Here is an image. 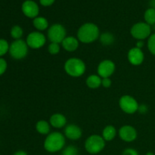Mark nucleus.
Here are the masks:
<instances>
[{
  "mask_svg": "<svg viewBox=\"0 0 155 155\" xmlns=\"http://www.w3.org/2000/svg\"><path fill=\"white\" fill-rule=\"evenodd\" d=\"M29 47L26 41L23 39H17L12 42L9 46V54L12 58L15 60H21L28 54Z\"/></svg>",
  "mask_w": 155,
  "mask_h": 155,
  "instance_id": "20e7f679",
  "label": "nucleus"
},
{
  "mask_svg": "<svg viewBox=\"0 0 155 155\" xmlns=\"http://www.w3.org/2000/svg\"><path fill=\"white\" fill-rule=\"evenodd\" d=\"M7 68V61L4 58H0V76H2L5 73Z\"/></svg>",
  "mask_w": 155,
  "mask_h": 155,
  "instance_id": "cd10ccee",
  "label": "nucleus"
},
{
  "mask_svg": "<svg viewBox=\"0 0 155 155\" xmlns=\"http://www.w3.org/2000/svg\"><path fill=\"white\" fill-rule=\"evenodd\" d=\"M150 4H151V8H154L155 9V0H151V3H150Z\"/></svg>",
  "mask_w": 155,
  "mask_h": 155,
  "instance_id": "f704fd0d",
  "label": "nucleus"
},
{
  "mask_svg": "<svg viewBox=\"0 0 155 155\" xmlns=\"http://www.w3.org/2000/svg\"><path fill=\"white\" fill-rule=\"evenodd\" d=\"M26 42L29 48L32 49H39L45 45L46 42V37L41 32L33 31L27 35Z\"/></svg>",
  "mask_w": 155,
  "mask_h": 155,
  "instance_id": "1a4fd4ad",
  "label": "nucleus"
},
{
  "mask_svg": "<svg viewBox=\"0 0 155 155\" xmlns=\"http://www.w3.org/2000/svg\"><path fill=\"white\" fill-rule=\"evenodd\" d=\"M61 155H78V149L74 145H69L63 150Z\"/></svg>",
  "mask_w": 155,
  "mask_h": 155,
  "instance_id": "bb28decb",
  "label": "nucleus"
},
{
  "mask_svg": "<svg viewBox=\"0 0 155 155\" xmlns=\"http://www.w3.org/2000/svg\"><path fill=\"white\" fill-rule=\"evenodd\" d=\"M21 9L24 15L27 18L34 19L36 17H38V15H39V6L34 1H32V0H26L25 2H24Z\"/></svg>",
  "mask_w": 155,
  "mask_h": 155,
  "instance_id": "ddd939ff",
  "label": "nucleus"
},
{
  "mask_svg": "<svg viewBox=\"0 0 155 155\" xmlns=\"http://www.w3.org/2000/svg\"><path fill=\"white\" fill-rule=\"evenodd\" d=\"M144 45H145V43H144L143 40H138V42H136V48H140V49H142V48H143Z\"/></svg>",
  "mask_w": 155,
  "mask_h": 155,
  "instance_id": "473e14b6",
  "label": "nucleus"
},
{
  "mask_svg": "<svg viewBox=\"0 0 155 155\" xmlns=\"http://www.w3.org/2000/svg\"><path fill=\"white\" fill-rule=\"evenodd\" d=\"M117 130L114 126L107 125L104 128L102 131V137L105 140V142L112 141L117 136Z\"/></svg>",
  "mask_w": 155,
  "mask_h": 155,
  "instance_id": "a211bd4d",
  "label": "nucleus"
},
{
  "mask_svg": "<svg viewBox=\"0 0 155 155\" xmlns=\"http://www.w3.org/2000/svg\"><path fill=\"white\" fill-rule=\"evenodd\" d=\"M122 155H139V153L136 149L133 148H127L124 151Z\"/></svg>",
  "mask_w": 155,
  "mask_h": 155,
  "instance_id": "c756f323",
  "label": "nucleus"
},
{
  "mask_svg": "<svg viewBox=\"0 0 155 155\" xmlns=\"http://www.w3.org/2000/svg\"><path fill=\"white\" fill-rule=\"evenodd\" d=\"M33 27L39 32L45 30L48 27V20L44 17H36L33 19Z\"/></svg>",
  "mask_w": 155,
  "mask_h": 155,
  "instance_id": "6ab92c4d",
  "label": "nucleus"
},
{
  "mask_svg": "<svg viewBox=\"0 0 155 155\" xmlns=\"http://www.w3.org/2000/svg\"><path fill=\"white\" fill-rule=\"evenodd\" d=\"M101 80H102V78L98 75L92 74L87 77L86 83L88 87L90 88V89H98V87L101 86Z\"/></svg>",
  "mask_w": 155,
  "mask_h": 155,
  "instance_id": "f3484780",
  "label": "nucleus"
},
{
  "mask_svg": "<svg viewBox=\"0 0 155 155\" xmlns=\"http://www.w3.org/2000/svg\"><path fill=\"white\" fill-rule=\"evenodd\" d=\"M47 35L50 42L60 44L66 38L67 31L63 25L54 24L48 28Z\"/></svg>",
  "mask_w": 155,
  "mask_h": 155,
  "instance_id": "0eeeda50",
  "label": "nucleus"
},
{
  "mask_svg": "<svg viewBox=\"0 0 155 155\" xmlns=\"http://www.w3.org/2000/svg\"><path fill=\"white\" fill-rule=\"evenodd\" d=\"M130 34L137 40H144L151 35V27L145 22L136 23L130 29Z\"/></svg>",
  "mask_w": 155,
  "mask_h": 155,
  "instance_id": "423d86ee",
  "label": "nucleus"
},
{
  "mask_svg": "<svg viewBox=\"0 0 155 155\" xmlns=\"http://www.w3.org/2000/svg\"><path fill=\"white\" fill-rule=\"evenodd\" d=\"M64 135L70 140L76 141L82 137L83 132L79 126L76 125V124H69V125L66 126V127L64 128Z\"/></svg>",
  "mask_w": 155,
  "mask_h": 155,
  "instance_id": "4468645a",
  "label": "nucleus"
},
{
  "mask_svg": "<svg viewBox=\"0 0 155 155\" xmlns=\"http://www.w3.org/2000/svg\"><path fill=\"white\" fill-rule=\"evenodd\" d=\"M36 130L39 134L41 135H48L51 130V125L46 120H39L36 124Z\"/></svg>",
  "mask_w": 155,
  "mask_h": 155,
  "instance_id": "aec40b11",
  "label": "nucleus"
},
{
  "mask_svg": "<svg viewBox=\"0 0 155 155\" xmlns=\"http://www.w3.org/2000/svg\"><path fill=\"white\" fill-rule=\"evenodd\" d=\"M66 143L65 136L59 132H53L47 135L44 141V148L48 152L55 153L61 151Z\"/></svg>",
  "mask_w": 155,
  "mask_h": 155,
  "instance_id": "f03ea898",
  "label": "nucleus"
},
{
  "mask_svg": "<svg viewBox=\"0 0 155 155\" xmlns=\"http://www.w3.org/2000/svg\"><path fill=\"white\" fill-rule=\"evenodd\" d=\"M55 0H39V2L42 5L47 7V6H50L54 2Z\"/></svg>",
  "mask_w": 155,
  "mask_h": 155,
  "instance_id": "7c9ffc66",
  "label": "nucleus"
},
{
  "mask_svg": "<svg viewBox=\"0 0 155 155\" xmlns=\"http://www.w3.org/2000/svg\"><path fill=\"white\" fill-rule=\"evenodd\" d=\"M14 155H28V154H27V153L26 152V151L21 150V151H16V152L14 154Z\"/></svg>",
  "mask_w": 155,
  "mask_h": 155,
  "instance_id": "72a5a7b5",
  "label": "nucleus"
},
{
  "mask_svg": "<svg viewBox=\"0 0 155 155\" xmlns=\"http://www.w3.org/2000/svg\"><path fill=\"white\" fill-rule=\"evenodd\" d=\"M127 58L132 65L139 66L143 63L145 60V54L142 49L136 47L130 48L127 54Z\"/></svg>",
  "mask_w": 155,
  "mask_h": 155,
  "instance_id": "f8f14e48",
  "label": "nucleus"
},
{
  "mask_svg": "<svg viewBox=\"0 0 155 155\" xmlns=\"http://www.w3.org/2000/svg\"><path fill=\"white\" fill-rule=\"evenodd\" d=\"M79 45H80V41L74 36H66V38L61 42L62 48L70 52L76 51L78 48Z\"/></svg>",
  "mask_w": 155,
  "mask_h": 155,
  "instance_id": "2eb2a0df",
  "label": "nucleus"
},
{
  "mask_svg": "<svg viewBox=\"0 0 155 155\" xmlns=\"http://www.w3.org/2000/svg\"><path fill=\"white\" fill-rule=\"evenodd\" d=\"M99 40L102 45H110L114 42L115 36L113 33H110V32H105V33L100 34Z\"/></svg>",
  "mask_w": 155,
  "mask_h": 155,
  "instance_id": "412c9836",
  "label": "nucleus"
},
{
  "mask_svg": "<svg viewBox=\"0 0 155 155\" xmlns=\"http://www.w3.org/2000/svg\"><path fill=\"white\" fill-rule=\"evenodd\" d=\"M148 106L145 105V104H140L139 106V109H138V111L139 112L140 114H146L147 111H148Z\"/></svg>",
  "mask_w": 155,
  "mask_h": 155,
  "instance_id": "2f4dec72",
  "label": "nucleus"
},
{
  "mask_svg": "<svg viewBox=\"0 0 155 155\" xmlns=\"http://www.w3.org/2000/svg\"><path fill=\"white\" fill-rule=\"evenodd\" d=\"M99 28L93 23H86L79 28L77 31V39L85 44L92 43L99 38Z\"/></svg>",
  "mask_w": 155,
  "mask_h": 155,
  "instance_id": "f257e3e1",
  "label": "nucleus"
},
{
  "mask_svg": "<svg viewBox=\"0 0 155 155\" xmlns=\"http://www.w3.org/2000/svg\"><path fill=\"white\" fill-rule=\"evenodd\" d=\"M64 69L67 74L72 77H80L86 72L85 62L79 58H71L65 61Z\"/></svg>",
  "mask_w": 155,
  "mask_h": 155,
  "instance_id": "7ed1b4c3",
  "label": "nucleus"
},
{
  "mask_svg": "<svg viewBox=\"0 0 155 155\" xmlns=\"http://www.w3.org/2000/svg\"><path fill=\"white\" fill-rule=\"evenodd\" d=\"M9 46H10V45L6 39H0V58H2L8 52Z\"/></svg>",
  "mask_w": 155,
  "mask_h": 155,
  "instance_id": "b1692460",
  "label": "nucleus"
},
{
  "mask_svg": "<svg viewBox=\"0 0 155 155\" xmlns=\"http://www.w3.org/2000/svg\"><path fill=\"white\" fill-rule=\"evenodd\" d=\"M145 23L149 24L150 26L154 25L155 24V9L150 8L147 9L144 15Z\"/></svg>",
  "mask_w": 155,
  "mask_h": 155,
  "instance_id": "4be33fe9",
  "label": "nucleus"
},
{
  "mask_svg": "<svg viewBox=\"0 0 155 155\" xmlns=\"http://www.w3.org/2000/svg\"><path fill=\"white\" fill-rule=\"evenodd\" d=\"M119 106L121 110L127 114H133L138 111L139 103L136 98L129 95H124L120 98Z\"/></svg>",
  "mask_w": 155,
  "mask_h": 155,
  "instance_id": "6e6552de",
  "label": "nucleus"
},
{
  "mask_svg": "<svg viewBox=\"0 0 155 155\" xmlns=\"http://www.w3.org/2000/svg\"><path fill=\"white\" fill-rule=\"evenodd\" d=\"M61 46L59 43H55V42H51L48 45V51L52 55H55L60 52Z\"/></svg>",
  "mask_w": 155,
  "mask_h": 155,
  "instance_id": "393cba45",
  "label": "nucleus"
},
{
  "mask_svg": "<svg viewBox=\"0 0 155 155\" xmlns=\"http://www.w3.org/2000/svg\"><path fill=\"white\" fill-rule=\"evenodd\" d=\"M148 48L150 52L155 55V33L151 34L148 39Z\"/></svg>",
  "mask_w": 155,
  "mask_h": 155,
  "instance_id": "a878e982",
  "label": "nucleus"
},
{
  "mask_svg": "<svg viewBox=\"0 0 155 155\" xmlns=\"http://www.w3.org/2000/svg\"><path fill=\"white\" fill-rule=\"evenodd\" d=\"M11 36L15 40L17 39H21V37L24 35V30H23L22 27H21L18 25H15L14 27H12V28L11 29L10 31Z\"/></svg>",
  "mask_w": 155,
  "mask_h": 155,
  "instance_id": "5701e85b",
  "label": "nucleus"
},
{
  "mask_svg": "<svg viewBox=\"0 0 155 155\" xmlns=\"http://www.w3.org/2000/svg\"><path fill=\"white\" fill-rule=\"evenodd\" d=\"M146 155H154V154H153L152 152H148V153H147V154H146Z\"/></svg>",
  "mask_w": 155,
  "mask_h": 155,
  "instance_id": "c9c22d12",
  "label": "nucleus"
},
{
  "mask_svg": "<svg viewBox=\"0 0 155 155\" xmlns=\"http://www.w3.org/2000/svg\"><path fill=\"white\" fill-rule=\"evenodd\" d=\"M105 147V140L99 135H92L86 139L85 148L89 154H96L101 152Z\"/></svg>",
  "mask_w": 155,
  "mask_h": 155,
  "instance_id": "39448f33",
  "label": "nucleus"
},
{
  "mask_svg": "<svg viewBox=\"0 0 155 155\" xmlns=\"http://www.w3.org/2000/svg\"><path fill=\"white\" fill-rule=\"evenodd\" d=\"M120 138L126 142H132L137 138L138 133L136 129L130 125H124L118 131Z\"/></svg>",
  "mask_w": 155,
  "mask_h": 155,
  "instance_id": "9b49d317",
  "label": "nucleus"
},
{
  "mask_svg": "<svg viewBox=\"0 0 155 155\" xmlns=\"http://www.w3.org/2000/svg\"><path fill=\"white\" fill-rule=\"evenodd\" d=\"M115 68H116V66H115L114 62L112 61L111 60H108V59L103 60L98 65V68H97L98 75L101 78L110 77L114 73Z\"/></svg>",
  "mask_w": 155,
  "mask_h": 155,
  "instance_id": "9d476101",
  "label": "nucleus"
},
{
  "mask_svg": "<svg viewBox=\"0 0 155 155\" xmlns=\"http://www.w3.org/2000/svg\"><path fill=\"white\" fill-rule=\"evenodd\" d=\"M112 84V81L110 79V77H107V78H102L101 80V86L104 88H109L110 87Z\"/></svg>",
  "mask_w": 155,
  "mask_h": 155,
  "instance_id": "c85d7f7f",
  "label": "nucleus"
},
{
  "mask_svg": "<svg viewBox=\"0 0 155 155\" xmlns=\"http://www.w3.org/2000/svg\"><path fill=\"white\" fill-rule=\"evenodd\" d=\"M49 124L52 127L56 129L63 128L67 124V118L64 114L60 113L54 114L49 119Z\"/></svg>",
  "mask_w": 155,
  "mask_h": 155,
  "instance_id": "dca6fc26",
  "label": "nucleus"
}]
</instances>
